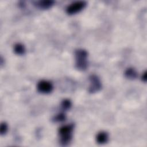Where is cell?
<instances>
[{
    "instance_id": "9",
    "label": "cell",
    "mask_w": 147,
    "mask_h": 147,
    "mask_svg": "<svg viewBox=\"0 0 147 147\" xmlns=\"http://www.w3.org/2000/svg\"><path fill=\"white\" fill-rule=\"evenodd\" d=\"M14 51L17 55H22L25 52V48L22 44L17 43L14 46Z\"/></svg>"
},
{
    "instance_id": "13",
    "label": "cell",
    "mask_w": 147,
    "mask_h": 147,
    "mask_svg": "<svg viewBox=\"0 0 147 147\" xmlns=\"http://www.w3.org/2000/svg\"><path fill=\"white\" fill-rule=\"evenodd\" d=\"M141 79L143 82H146V72L145 71L143 74L142 75V76H141Z\"/></svg>"
},
{
    "instance_id": "2",
    "label": "cell",
    "mask_w": 147,
    "mask_h": 147,
    "mask_svg": "<svg viewBox=\"0 0 147 147\" xmlns=\"http://www.w3.org/2000/svg\"><path fill=\"white\" fill-rule=\"evenodd\" d=\"M74 128L73 123L62 126L59 129L60 136V142L61 145L66 146L71 141L72 138V132Z\"/></svg>"
},
{
    "instance_id": "12",
    "label": "cell",
    "mask_w": 147,
    "mask_h": 147,
    "mask_svg": "<svg viewBox=\"0 0 147 147\" xmlns=\"http://www.w3.org/2000/svg\"><path fill=\"white\" fill-rule=\"evenodd\" d=\"M7 130H8L7 124L6 122H2L1 124V127H0V133H1V134L2 136L5 134L7 133Z\"/></svg>"
},
{
    "instance_id": "7",
    "label": "cell",
    "mask_w": 147,
    "mask_h": 147,
    "mask_svg": "<svg viewBox=\"0 0 147 147\" xmlns=\"http://www.w3.org/2000/svg\"><path fill=\"white\" fill-rule=\"evenodd\" d=\"M109 134L105 131H101L99 132L96 137V141L99 144H104L109 141Z\"/></svg>"
},
{
    "instance_id": "5",
    "label": "cell",
    "mask_w": 147,
    "mask_h": 147,
    "mask_svg": "<svg viewBox=\"0 0 147 147\" xmlns=\"http://www.w3.org/2000/svg\"><path fill=\"white\" fill-rule=\"evenodd\" d=\"M53 87L52 84L47 80H42L38 82L37 85V89L38 91L42 94H49L53 90Z\"/></svg>"
},
{
    "instance_id": "8",
    "label": "cell",
    "mask_w": 147,
    "mask_h": 147,
    "mask_svg": "<svg viewBox=\"0 0 147 147\" xmlns=\"http://www.w3.org/2000/svg\"><path fill=\"white\" fill-rule=\"evenodd\" d=\"M125 76L129 79L134 80L137 78L138 73L134 68L130 67L127 68L125 71Z\"/></svg>"
},
{
    "instance_id": "4",
    "label": "cell",
    "mask_w": 147,
    "mask_h": 147,
    "mask_svg": "<svg viewBox=\"0 0 147 147\" xmlns=\"http://www.w3.org/2000/svg\"><path fill=\"white\" fill-rule=\"evenodd\" d=\"M87 3L83 1H79L72 2L66 8V12L69 15H72L82 10L86 6Z\"/></svg>"
},
{
    "instance_id": "10",
    "label": "cell",
    "mask_w": 147,
    "mask_h": 147,
    "mask_svg": "<svg viewBox=\"0 0 147 147\" xmlns=\"http://www.w3.org/2000/svg\"><path fill=\"white\" fill-rule=\"evenodd\" d=\"M66 119V115L64 113H60L56 115H55L52 119V121L53 122H61L64 121Z\"/></svg>"
},
{
    "instance_id": "3",
    "label": "cell",
    "mask_w": 147,
    "mask_h": 147,
    "mask_svg": "<svg viewBox=\"0 0 147 147\" xmlns=\"http://www.w3.org/2000/svg\"><path fill=\"white\" fill-rule=\"evenodd\" d=\"M90 85L88 92L91 94H94L99 91L102 87V83L99 77L95 75H91L89 77Z\"/></svg>"
},
{
    "instance_id": "6",
    "label": "cell",
    "mask_w": 147,
    "mask_h": 147,
    "mask_svg": "<svg viewBox=\"0 0 147 147\" xmlns=\"http://www.w3.org/2000/svg\"><path fill=\"white\" fill-rule=\"evenodd\" d=\"M55 3L53 1H39L33 2L34 6L40 9L47 10L51 8Z\"/></svg>"
},
{
    "instance_id": "11",
    "label": "cell",
    "mask_w": 147,
    "mask_h": 147,
    "mask_svg": "<svg viewBox=\"0 0 147 147\" xmlns=\"http://www.w3.org/2000/svg\"><path fill=\"white\" fill-rule=\"evenodd\" d=\"M72 106L71 101L68 99H63L61 103V107L63 110L67 111L71 109Z\"/></svg>"
},
{
    "instance_id": "1",
    "label": "cell",
    "mask_w": 147,
    "mask_h": 147,
    "mask_svg": "<svg viewBox=\"0 0 147 147\" xmlns=\"http://www.w3.org/2000/svg\"><path fill=\"white\" fill-rule=\"evenodd\" d=\"M75 58L76 68L81 71L86 70L88 66L87 51L82 48L76 49L75 51Z\"/></svg>"
}]
</instances>
